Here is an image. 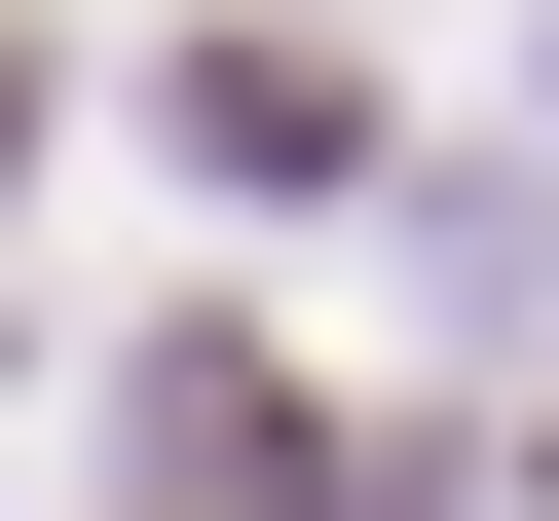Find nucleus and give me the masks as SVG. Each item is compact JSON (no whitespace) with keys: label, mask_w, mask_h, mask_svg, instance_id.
Returning <instances> with one entry per match:
<instances>
[{"label":"nucleus","mask_w":559,"mask_h":521,"mask_svg":"<svg viewBox=\"0 0 559 521\" xmlns=\"http://www.w3.org/2000/svg\"><path fill=\"white\" fill-rule=\"evenodd\" d=\"M187 149H224V186H299V149H373V75H336V38H187Z\"/></svg>","instance_id":"1"},{"label":"nucleus","mask_w":559,"mask_h":521,"mask_svg":"<svg viewBox=\"0 0 559 521\" xmlns=\"http://www.w3.org/2000/svg\"><path fill=\"white\" fill-rule=\"evenodd\" d=\"M0 186H38V0H0Z\"/></svg>","instance_id":"2"},{"label":"nucleus","mask_w":559,"mask_h":521,"mask_svg":"<svg viewBox=\"0 0 559 521\" xmlns=\"http://www.w3.org/2000/svg\"><path fill=\"white\" fill-rule=\"evenodd\" d=\"M522 521H559V484H522Z\"/></svg>","instance_id":"3"}]
</instances>
